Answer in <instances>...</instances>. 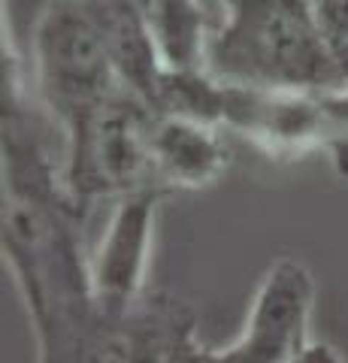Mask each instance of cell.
Masks as SVG:
<instances>
[{"instance_id":"obj_6","label":"cell","mask_w":348,"mask_h":363,"mask_svg":"<svg viewBox=\"0 0 348 363\" xmlns=\"http://www.w3.org/2000/svg\"><path fill=\"white\" fill-rule=\"evenodd\" d=\"M194 324L182 300L149 291L128 312L97 309L70 348L49 363H161L176 336Z\"/></svg>"},{"instance_id":"obj_7","label":"cell","mask_w":348,"mask_h":363,"mask_svg":"<svg viewBox=\"0 0 348 363\" xmlns=\"http://www.w3.org/2000/svg\"><path fill=\"white\" fill-rule=\"evenodd\" d=\"M228 85L221 130H237L273 157H297L324 152L321 94L312 91H264Z\"/></svg>"},{"instance_id":"obj_14","label":"cell","mask_w":348,"mask_h":363,"mask_svg":"<svg viewBox=\"0 0 348 363\" xmlns=\"http://www.w3.org/2000/svg\"><path fill=\"white\" fill-rule=\"evenodd\" d=\"M288 363H345V357L330 342H306Z\"/></svg>"},{"instance_id":"obj_2","label":"cell","mask_w":348,"mask_h":363,"mask_svg":"<svg viewBox=\"0 0 348 363\" xmlns=\"http://www.w3.org/2000/svg\"><path fill=\"white\" fill-rule=\"evenodd\" d=\"M30 91L64 130L125 91L109 55L100 0H52L30 33Z\"/></svg>"},{"instance_id":"obj_10","label":"cell","mask_w":348,"mask_h":363,"mask_svg":"<svg viewBox=\"0 0 348 363\" xmlns=\"http://www.w3.org/2000/svg\"><path fill=\"white\" fill-rule=\"evenodd\" d=\"M100 16H103L109 55L121 88L152 109L167 67L161 61L158 43H155L149 25L125 0H100Z\"/></svg>"},{"instance_id":"obj_1","label":"cell","mask_w":348,"mask_h":363,"mask_svg":"<svg viewBox=\"0 0 348 363\" xmlns=\"http://www.w3.org/2000/svg\"><path fill=\"white\" fill-rule=\"evenodd\" d=\"M206 70L230 85L264 91L339 88L342 67L321 40L306 0H221Z\"/></svg>"},{"instance_id":"obj_11","label":"cell","mask_w":348,"mask_h":363,"mask_svg":"<svg viewBox=\"0 0 348 363\" xmlns=\"http://www.w3.org/2000/svg\"><path fill=\"white\" fill-rule=\"evenodd\" d=\"M321 109H324V152L339 176H348V82L339 88L321 91Z\"/></svg>"},{"instance_id":"obj_9","label":"cell","mask_w":348,"mask_h":363,"mask_svg":"<svg viewBox=\"0 0 348 363\" xmlns=\"http://www.w3.org/2000/svg\"><path fill=\"white\" fill-rule=\"evenodd\" d=\"M142 16L167 70H206L209 40L221 21V0H125Z\"/></svg>"},{"instance_id":"obj_8","label":"cell","mask_w":348,"mask_h":363,"mask_svg":"<svg viewBox=\"0 0 348 363\" xmlns=\"http://www.w3.org/2000/svg\"><path fill=\"white\" fill-rule=\"evenodd\" d=\"M152 173L161 191L206 188L228 169V145L221 128L179 116H155L149 130Z\"/></svg>"},{"instance_id":"obj_5","label":"cell","mask_w":348,"mask_h":363,"mask_svg":"<svg viewBox=\"0 0 348 363\" xmlns=\"http://www.w3.org/2000/svg\"><path fill=\"white\" fill-rule=\"evenodd\" d=\"M161 188H142L112 200L109 221L91 252V291L103 312H128L149 297V260Z\"/></svg>"},{"instance_id":"obj_15","label":"cell","mask_w":348,"mask_h":363,"mask_svg":"<svg viewBox=\"0 0 348 363\" xmlns=\"http://www.w3.org/2000/svg\"><path fill=\"white\" fill-rule=\"evenodd\" d=\"M345 82H348V64H345V70H342V82L339 85H345Z\"/></svg>"},{"instance_id":"obj_12","label":"cell","mask_w":348,"mask_h":363,"mask_svg":"<svg viewBox=\"0 0 348 363\" xmlns=\"http://www.w3.org/2000/svg\"><path fill=\"white\" fill-rule=\"evenodd\" d=\"M321 40L345 70L348 64V0H306Z\"/></svg>"},{"instance_id":"obj_13","label":"cell","mask_w":348,"mask_h":363,"mask_svg":"<svg viewBox=\"0 0 348 363\" xmlns=\"http://www.w3.org/2000/svg\"><path fill=\"white\" fill-rule=\"evenodd\" d=\"M161 363H228V351L209 348L197 339V327H188L176 336V342L167 348Z\"/></svg>"},{"instance_id":"obj_4","label":"cell","mask_w":348,"mask_h":363,"mask_svg":"<svg viewBox=\"0 0 348 363\" xmlns=\"http://www.w3.org/2000/svg\"><path fill=\"white\" fill-rule=\"evenodd\" d=\"M315 279L297 257H279L266 269L245 315L242 333L224 348L228 363H288L309 342Z\"/></svg>"},{"instance_id":"obj_3","label":"cell","mask_w":348,"mask_h":363,"mask_svg":"<svg viewBox=\"0 0 348 363\" xmlns=\"http://www.w3.org/2000/svg\"><path fill=\"white\" fill-rule=\"evenodd\" d=\"M152 118L155 112L142 100L118 91L61 130L64 188L85 212L100 200L158 188L149 152Z\"/></svg>"}]
</instances>
